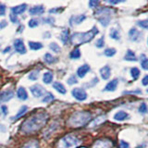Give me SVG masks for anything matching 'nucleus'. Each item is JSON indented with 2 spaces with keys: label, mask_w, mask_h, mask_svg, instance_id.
Segmentation results:
<instances>
[{
  "label": "nucleus",
  "mask_w": 148,
  "mask_h": 148,
  "mask_svg": "<svg viewBox=\"0 0 148 148\" xmlns=\"http://www.w3.org/2000/svg\"><path fill=\"white\" fill-rule=\"evenodd\" d=\"M55 99V96L53 95V94H51V92H48L47 95H46L44 98H43V101L44 103H47V102H51V101H53Z\"/></svg>",
  "instance_id": "39"
},
{
  "label": "nucleus",
  "mask_w": 148,
  "mask_h": 148,
  "mask_svg": "<svg viewBox=\"0 0 148 148\" xmlns=\"http://www.w3.org/2000/svg\"><path fill=\"white\" fill-rule=\"evenodd\" d=\"M116 53H117V50H116L115 48H106L105 51H104V54L105 56H106V57H108V58H111V57H113V56L116 55Z\"/></svg>",
  "instance_id": "35"
},
{
  "label": "nucleus",
  "mask_w": 148,
  "mask_h": 148,
  "mask_svg": "<svg viewBox=\"0 0 148 148\" xmlns=\"http://www.w3.org/2000/svg\"><path fill=\"white\" fill-rule=\"evenodd\" d=\"M95 46H96V47H98V48L104 47V46H105V38H104V36H102L101 38L96 40V42H95Z\"/></svg>",
  "instance_id": "37"
},
{
  "label": "nucleus",
  "mask_w": 148,
  "mask_h": 148,
  "mask_svg": "<svg viewBox=\"0 0 148 148\" xmlns=\"http://www.w3.org/2000/svg\"><path fill=\"white\" fill-rule=\"evenodd\" d=\"M7 11V7L6 5H4L3 3H0V16H5Z\"/></svg>",
  "instance_id": "43"
},
{
  "label": "nucleus",
  "mask_w": 148,
  "mask_h": 148,
  "mask_svg": "<svg viewBox=\"0 0 148 148\" xmlns=\"http://www.w3.org/2000/svg\"><path fill=\"white\" fill-rule=\"evenodd\" d=\"M113 12H114L113 9L103 7L97 9L95 13V15L97 20H98V21L100 22V24L104 27H106L109 24L110 20H111V15H112Z\"/></svg>",
  "instance_id": "5"
},
{
  "label": "nucleus",
  "mask_w": 148,
  "mask_h": 148,
  "mask_svg": "<svg viewBox=\"0 0 148 148\" xmlns=\"http://www.w3.org/2000/svg\"><path fill=\"white\" fill-rule=\"evenodd\" d=\"M71 95L78 101H84L87 99V92L82 88H74L71 91Z\"/></svg>",
  "instance_id": "6"
},
{
  "label": "nucleus",
  "mask_w": 148,
  "mask_h": 148,
  "mask_svg": "<svg viewBox=\"0 0 148 148\" xmlns=\"http://www.w3.org/2000/svg\"><path fill=\"white\" fill-rule=\"evenodd\" d=\"M147 44H148V38H147Z\"/></svg>",
  "instance_id": "55"
},
{
  "label": "nucleus",
  "mask_w": 148,
  "mask_h": 148,
  "mask_svg": "<svg viewBox=\"0 0 148 148\" xmlns=\"http://www.w3.org/2000/svg\"><path fill=\"white\" fill-rule=\"evenodd\" d=\"M1 110H2V113H3L5 116H7V115H8V108H7V106L3 105V106H1Z\"/></svg>",
  "instance_id": "50"
},
{
  "label": "nucleus",
  "mask_w": 148,
  "mask_h": 148,
  "mask_svg": "<svg viewBox=\"0 0 148 148\" xmlns=\"http://www.w3.org/2000/svg\"><path fill=\"white\" fill-rule=\"evenodd\" d=\"M69 58L71 59H78L81 58V51L79 47L74 48L71 53H69Z\"/></svg>",
  "instance_id": "28"
},
{
  "label": "nucleus",
  "mask_w": 148,
  "mask_h": 148,
  "mask_svg": "<svg viewBox=\"0 0 148 148\" xmlns=\"http://www.w3.org/2000/svg\"><path fill=\"white\" fill-rule=\"evenodd\" d=\"M45 8L42 5H37V6H34L30 8L29 13L31 16H40L42 14H44L45 12Z\"/></svg>",
  "instance_id": "12"
},
{
  "label": "nucleus",
  "mask_w": 148,
  "mask_h": 148,
  "mask_svg": "<svg viewBox=\"0 0 148 148\" xmlns=\"http://www.w3.org/2000/svg\"><path fill=\"white\" fill-rule=\"evenodd\" d=\"M8 26V22L6 21H2L0 22V29H3V28L7 27Z\"/></svg>",
  "instance_id": "52"
},
{
  "label": "nucleus",
  "mask_w": 148,
  "mask_h": 148,
  "mask_svg": "<svg viewBox=\"0 0 148 148\" xmlns=\"http://www.w3.org/2000/svg\"><path fill=\"white\" fill-rule=\"evenodd\" d=\"M53 87H54V89L58 92L59 94H61V95H66L67 94V90H66V88H65V86L62 84L61 82H55L53 83Z\"/></svg>",
  "instance_id": "19"
},
{
  "label": "nucleus",
  "mask_w": 148,
  "mask_h": 148,
  "mask_svg": "<svg viewBox=\"0 0 148 148\" xmlns=\"http://www.w3.org/2000/svg\"><path fill=\"white\" fill-rule=\"evenodd\" d=\"M106 120V117L105 116H99V117H97L96 119H95L94 120L92 121V123L89 125L90 128H94V127H96L98 126V125H100L102 122H104Z\"/></svg>",
  "instance_id": "23"
},
{
  "label": "nucleus",
  "mask_w": 148,
  "mask_h": 148,
  "mask_svg": "<svg viewBox=\"0 0 148 148\" xmlns=\"http://www.w3.org/2000/svg\"><path fill=\"white\" fill-rule=\"evenodd\" d=\"M58 127V123L57 122H54L50 125V126L45 130V131L44 132V135L46 137V136H49L51 133H52V131H54V130H56V128Z\"/></svg>",
  "instance_id": "31"
},
{
  "label": "nucleus",
  "mask_w": 148,
  "mask_h": 148,
  "mask_svg": "<svg viewBox=\"0 0 148 148\" xmlns=\"http://www.w3.org/2000/svg\"><path fill=\"white\" fill-rule=\"evenodd\" d=\"M14 49H15V51L17 53L21 54V55H24L26 54L27 50H26V47H25V45L24 43H23V41L21 39H16L15 41H14Z\"/></svg>",
  "instance_id": "9"
},
{
  "label": "nucleus",
  "mask_w": 148,
  "mask_h": 148,
  "mask_svg": "<svg viewBox=\"0 0 148 148\" xmlns=\"http://www.w3.org/2000/svg\"><path fill=\"white\" fill-rule=\"evenodd\" d=\"M148 111V108H147V105L145 103H142L139 106V112L141 114H146Z\"/></svg>",
  "instance_id": "40"
},
{
  "label": "nucleus",
  "mask_w": 148,
  "mask_h": 148,
  "mask_svg": "<svg viewBox=\"0 0 148 148\" xmlns=\"http://www.w3.org/2000/svg\"><path fill=\"white\" fill-rule=\"evenodd\" d=\"M99 31L97 27H92V29L86 32H74L71 36H69V41L74 45H80L85 43H89L95 38V36L98 34Z\"/></svg>",
  "instance_id": "2"
},
{
  "label": "nucleus",
  "mask_w": 148,
  "mask_h": 148,
  "mask_svg": "<svg viewBox=\"0 0 148 148\" xmlns=\"http://www.w3.org/2000/svg\"><path fill=\"white\" fill-rule=\"evenodd\" d=\"M14 96V92L11 89H7L4 90L0 92V101L2 102H8L10 99L13 98Z\"/></svg>",
  "instance_id": "10"
},
{
  "label": "nucleus",
  "mask_w": 148,
  "mask_h": 148,
  "mask_svg": "<svg viewBox=\"0 0 148 148\" xmlns=\"http://www.w3.org/2000/svg\"><path fill=\"white\" fill-rule=\"evenodd\" d=\"M9 18H10V21L13 23H18V17L15 15V14H13V13H10V15H9Z\"/></svg>",
  "instance_id": "46"
},
{
  "label": "nucleus",
  "mask_w": 148,
  "mask_h": 148,
  "mask_svg": "<svg viewBox=\"0 0 148 148\" xmlns=\"http://www.w3.org/2000/svg\"><path fill=\"white\" fill-rule=\"evenodd\" d=\"M39 72H40V71H38V69L32 71L30 72V74H29V76H28V78H29L31 81H36L37 79H38V77H39Z\"/></svg>",
  "instance_id": "34"
},
{
  "label": "nucleus",
  "mask_w": 148,
  "mask_h": 148,
  "mask_svg": "<svg viewBox=\"0 0 148 148\" xmlns=\"http://www.w3.org/2000/svg\"><path fill=\"white\" fill-rule=\"evenodd\" d=\"M86 18V16L82 14V15H74V16H71L69 18V24L71 26L73 25H78L82 23L83 21H84Z\"/></svg>",
  "instance_id": "13"
},
{
  "label": "nucleus",
  "mask_w": 148,
  "mask_h": 148,
  "mask_svg": "<svg viewBox=\"0 0 148 148\" xmlns=\"http://www.w3.org/2000/svg\"><path fill=\"white\" fill-rule=\"evenodd\" d=\"M53 78H54V76H53L52 72L47 71V72L44 73L43 82H44V83H45V84H49V83H51L53 82Z\"/></svg>",
  "instance_id": "26"
},
{
  "label": "nucleus",
  "mask_w": 148,
  "mask_h": 148,
  "mask_svg": "<svg viewBox=\"0 0 148 148\" xmlns=\"http://www.w3.org/2000/svg\"><path fill=\"white\" fill-rule=\"evenodd\" d=\"M45 22L48 23V24L53 25V24H54V22H55V18H54L53 17H47V18H45Z\"/></svg>",
  "instance_id": "47"
},
{
  "label": "nucleus",
  "mask_w": 148,
  "mask_h": 148,
  "mask_svg": "<svg viewBox=\"0 0 148 148\" xmlns=\"http://www.w3.org/2000/svg\"><path fill=\"white\" fill-rule=\"evenodd\" d=\"M98 5H99V1H94V0H91V1L89 2V7L91 8H95Z\"/></svg>",
  "instance_id": "45"
},
{
  "label": "nucleus",
  "mask_w": 148,
  "mask_h": 148,
  "mask_svg": "<svg viewBox=\"0 0 148 148\" xmlns=\"http://www.w3.org/2000/svg\"><path fill=\"white\" fill-rule=\"evenodd\" d=\"M142 84L143 86H147L148 85V75H145V77L143 78L142 80Z\"/></svg>",
  "instance_id": "49"
},
{
  "label": "nucleus",
  "mask_w": 148,
  "mask_h": 148,
  "mask_svg": "<svg viewBox=\"0 0 148 148\" xmlns=\"http://www.w3.org/2000/svg\"><path fill=\"white\" fill-rule=\"evenodd\" d=\"M119 147L120 148H129L130 147V145H129V143H127L126 141L120 140L119 141Z\"/></svg>",
  "instance_id": "44"
},
{
  "label": "nucleus",
  "mask_w": 148,
  "mask_h": 148,
  "mask_svg": "<svg viewBox=\"0 0 148 148\" xmlns=\"http://www.w3.org/2000/svg\"><path fill=\"white\" fill-rule=\"evenodd\" d=\"M137 25L143 28V29H148V18L137 21Z\"/></svg>",
  "instance_id": "38"
},
{
  "label": "nucleus",
  "mask_w": 148,
  "mask_h": 148,
  "mask_svg": "<svg viewBox=\"0 0 148 148\" xmlns=\"http://www.w3.org/2000/svg\"><path fill=\"white\" fill-rule=\"evenodd\" d=\"M142 59H141V67L145 71H148V58L145 55H142Z\"/></svg>",
  "instance_id": "33"
},
{
  "label": "nucleus",
  "mask_w": 148,
  "mask_h": 148,
  "mask_svg": "<svg viewBox=\"0 0 148 148\" xmlns=\"http://www.w3.org/2000/svg\"><path fill=\"white\" fill-rule=\"evenodd\" d=\"M109 36L110 38H112L114 40H119L120 39V34H119V32L115 29V28H112L109 32Z\"/></svg>",
  "instance_id": "29"
},
{
  "label": "nucleus",
  "mask_w": 148,
  "mask_h": 148,
  "mask_svg": "<svg viewBox=\"0 0 148 148\" xmlns=\"http://www.w3.org/2000/svg\"><path fill=\"white\" fill-rule=\"evenodd\" d=\"M91 120V114L87 111L74 112L69 119V125L73 128L83 127Z\"/></svg>",
  "instance_id": "3"
},
{
  "label": "nucleus",
  "mask_w": 148,
  "mask_h": 148,
  "mask_svg": "<svg viewBox=\"0 0 148 148\" xmlns=\"http://www.w3.org/2000/svg\"><path fill=\"white\" fill-rule=\"evenodd\" d=\"M92 148H113V143L108 139H99L95 141Z\"/></svg>",
  "instance_id": "8"
},
{
  "label": "nucleus",
  "mask_w": 148,
  "mask_h": 148,
  "mask_svg": "<svg viewBox=\"0 0 148 148\" xmlns=\"http://www.w3.org/2000/svg\"><path fill=\"white\" fill-rule=\"evenodd\" d=\"M9 50H10V47H7L6 49H4V53H8Z\"/></svg>",
  "instance_id": "54"
},
{
  "label": "nucleus",
  "mask_w": 148,
  "mask_h": 148,
  "mask_svg": "<svg viewBox=\"0 0 148 148\" xmlns=\"http://www.w3.org/2000/svg\"><path fill=\"white\" fill-rule=\"evenodd\" d=\"M38 147H39V143L35 140H32L26 143L21 148H38Z\"/></svg>",
  "instance_id": "30"
},
{
  "label": "nucleus",
  "mask_w": 148,
  "mask_h": 148,
  "mask_svg": "<svg viewBox=\"0 0 148 148\" xmlns=\"http://www.w3.org/2000/svg\"><path fill=\"white\" fill-rule=\"evenodd\" d=\"M27 111H28V106H22L21 108L18 109V113L16 114V116L14 118H11V120H16L18 119H20L21 118L22 116H24L26 113H27Z\"/></svg>",
  "instance_id": "22"
},
{
  "label": "nucleus",
  "mask_w": 148,
  "mask_h": 148,
  "mask_svg": "<svg viewBox=\"0 0 148 148\" xmlns=\"http://www.w3.org/2000/svg\"><path fill=\"white\" fill-rule=\"evenodd\" d=\"M100 75H101V78L103 79V80H108L110 78V75H111V69L108 65H106L103 68L100 69Z\"/></svg>",
  "instance_id": "15"
},
{
  "label": "nucleus",
  "mask_w": 148,
  "mask_h": 148,
  "mask_svg": "<svg viewBox=\"0 0 148 148\" xmlns=\"http://www.w3.org/2000/svg\"><path fill=\"white\" fill-rule=\"evenodd\" d=\"M123 94H142V91L137 90V91H131V92H124Z\"/></svg>",
  "instance_id": "51"
},
{
  "label": "nucleus",
  "mask_w": 148,
  "mask_h": 148,
  "mask_svg": "<svg viewBox=\"0 0 148 148\" xmlns=\"http://www.w3.org/2000/svg\"><path fill=\"white\" fill-rule=\"evenodd\" d=\"M44 61L46 64H53L57 61V58H56L55 57H53L50 53H46L44 57Z\"/></svg>",
  "instance_id": "27"
},
{
  "label": "nucleus",
  "mask_w": 148,
  "mask_h": 148,
  "mask_svg": "<svg viewBox=\"0 0 148 148\" xmlns=\"http://www.w3.org/2000/svg\"><path fill=\"white\" fill-rule=\"evenodd\" d=\"M129 36H130V39L132 41L136 42L141 38V32H139L136 28H132L129 32Z\"/></svg>",
  "instance_id": "18"
},
{
  "label": "nucleus",
  "mask_w": 148,
  "mask_h": 148,
  "mask_svg": "<svg viewBox=\"0 0 148 148\" xmlns=\"http://www.w3.org/2000/svg\"><path fill=\"white\" fill-rule=\"evenodd\" d=\"M130 71H131V75L133 78V80H137V79L139 78V76H140V71H139V69L136 67L132 68Z\"/></svg>",
  "instance_id": "32"
},
{
  "label": "nucleus",
  "mask_w": 148,
  "mask_h": 148,
  "mask_svg": "<svg viewBox=\"0 0 148 148\" xmlns=\"http://www.w3.org/2000/svg\"><path fill=\"white\" fill-rule=\"evenodd\" d=\"M81 143V140L73 134H67L58 141V148H75Z\"/></svg>",
  "instance_id": "4"
},
{
  "label": "nucleus",
  "mask_w": 148,
  "mask_h": 148,
  "mask_svg": "<svg viewBox=\"0 0 148 148\" xmlns=\"http://www.w3.org/2000/svg\"><path fill=\"white\" fill-rule=\"evenodd\" d=\"M49 48H50V50H52L53 52H55V53H59L60 51H61L60 46L58 44H56V43H51L49 45Z\"/></svg>",
  "instance_id": "36"
},
{
  "label": "nucleus",
  "mask_w": 148,
  "mask_h": 148,
  "mask_svg": "<svg viewBox=\"0 0 148 148\" xmlns=\"http://www.w3.org/2000/svg\"><path fill=\"white\" fill-rule=\"evenodd\" d=\"M29 47L32 49V50H34V51H37V50H40L44 47V45L42 43H39V42H32V41H30L29 42Z\"/></svg>",
  "instance_id": "25"
},
{
  "label": "nucleus",
  "mask_w": 148,
  "mask_h": 148,
  "mask_svg": "<svg viewBox=\"0 0 148 148\" xmlns=\"http://www.w3.org/2000/svg\"><path fill=\"white\" fill-rule=\"evenodd\" d=\"M48 115L45 112H39L32 115L21 124V131L25 134H32L43 128L47 121Z\"/></svg>",
  "instance_id": "1"
},
{
  "label": "nucleus",
  "mask_w": 148,
  "mask_h": 148,
  "mask_svg": "<svg viewBox=\"0 0 148 148\" xmlns=\"http://www.w3.org/2000/svg\"><path fill=\"white\" fill-rule=\"evenodd\" d=\"M124 59L127 60V61H137V58H136L135 53L130 49L127 50L126 54L124 56Z\"/></svg>",
  "instance_id": "21"
},
{
  "label": "nucleus",
  "mask_w": 148,
  "mask_h": 148,
  "mask_svg": "<svg viewBox=\"0 0 148 148\" xmlns=\"http://www.w3.org/2000/svg\"><path fill=\"white\" fill-rule=\"evenodd\" d=\"M90 66L88 64H83L82 66H80L78 69H77V71H76V74L79 78H83L85 77V75L90 71Z\"/></svg>",
  "instance_id": "11"
},
{
  "label": "nucleus",
  "mask_w": 148,
  "mask_h": 148,
  "mask_svg": "<svg viewBox=\"0 0 148 148\" xmlns=\"http://www.w3.org/2000/svg\"><path fill=\"white\" fill-rule=\"evenodd\" d=\"M146 92H148V89H147V90H146Z\"/></svg>",
  "instance_id": "56"
},
{
  "label": "nucleus",
  "mask_w": 148,
  "mask_h": 148,
  "mask_svg": "<svg viewBox=\"0 0 148 148\" xmlns=\"http://www.w3.org/2000/svg\"><path fill=\"white\" fill-rule=\"evenodd\" d=\"M27 8V5L26 4H21V5H18V6H16V7H13L11 8V13L15 14V15H21V14L24 13L25 10Z\"/></svg>",
  "instance_id": "16"
},
{
  "label": "nucleus",
  "mask_w": 148,
  "mask_h": 148,
  "mask_svg": "<svg viewBox=\"0 0 148 148\" xmlns=\"http://www.w3.org/2000/svg\"><path fill=\"white\" fill-rule=\"evenodd\" d=\"M17 97L20 100H22V101H25L28 99V92L26 91V89L24 87L22 86H20L18 88L17 90Z\"/></svg>",
  "instance_id": "17"
},
{
  "label": "nucleus",
  "mask_w": 148,
  "mask_h": 148,
  "mask_svg": "<svg viewBox=\"0 0 148 148\" xmlns=\"http://www.w3.org/2000/svg\"><path fill=\"white\" fill-rule=\"evenodd\" d=\"M121 2H123V1H108V3H109V4H111V5L119 4V3H121Z\"/></svg>",
  "instance_id": "53"
},
{
  "label": "nucleus",
  "mask_w": 148,
  "mask_h": 148,
  "mask_svg": "<svg viewBox=\"0 0 148 148\" xmlns=\"http://www.w3.org/2000/svg\"><path fill=\"white\" fill-rule=\"evenodd\" d=\"M60 40L64 44V45H67L68 41L69 40V32L68 29H64L61 32V34H60Z\"/></svg>",
  "instance_id": "24"
},
{
  "label": "nucleus",
  "mask_w": 148,
  "mask_h": 148,
  "mask_svg": "<svg viewBox=\"0 0 148 148\" xmlns=\"http://www.w3.org/2000/svg\"><path fill=\"white\" fill-rule=\"evenodd\" d=\"M30 91L32 92V95H34L36 98H39L45 95V89L39 84H34L30 87Z\"/></svg>",
  "instance_id": "7"
},
{
  "label": "nucleus",
  "mask_w": 148,
  "mask_h": 148,
  "mask_svg": "<svg viewBox=\"0 0 148 148\" xmlns=\"http://www.w3.org/2000/svg\"><path fill=\"white\" fill-rule=\"evenodd\" d=\"M118 84H119L118 79H113V80H111L110 82H108V84L106 85L104 91H106V92H114V91H116V89H117Z\"/></svg>",
  "instance_id": "14"
},
{
  "label": "nucleus",
  "mask_w": 148,
  "mask_h": 148,
  "mask_svg": "<svg viewBox=\"0 0 148 148\" xmlns=\"http://www.w3.org/2000/svg\"><path fill=\"white\" fill-rule=\"evenodd\" d=\"M68 84H69V85H73V84H76V83H78V80H77V78L74 76V75H72V76H71L69 79H68Z\"/></svg>",
  "instance_id": "41"
},
{
  "label": "nucleus",
  "mask_w": 148,
  "mask_h": 148,
  "mask_svg": "<svg viewBox=\"0 0 148 148\" xmlns=\"http://www.w3.org/2000/svg\"><path fill=\"white\" fill-rule=\"evenodd\" d=\"M129 118V114L125 111H119L114 115V119L118 120V121H123V120L127 119Z\"/></svg>",
  "instance_id": "20"
},
{
  "label": "nucleus",
  "mask_w": 148,
  "mask_h": 148,
  "mask_svg": "<svg viewBox=\"0 0 148 148\" xmlns=\"http://www.w3.org/2000/svg\"><path fill=\"white\" fill-rule=\"evenodd\" d=\"M82 148H84V147H82Z\"/></svg>",
  "instance_id": "57"
},
{
  "label": "nucleus",
  "mask_w": 148,
  "mask_h": 148,
  "mask_svg": "<svg viewBox=\"0 0 148 148\" xmlns=\"http://www.w3.org/2000/svg\"><path fill=\"white\" fill-rule=\"evenodd\" d=\"M28 25H29L30 28H36L39 25V21L35 20V18H32V20L29 21V23H28Z\"/></svg>",
  "instance_id": "42"
},
{
  "label": "nucleus",
  "mask_w": 148,
  "mask_h": 148,
  "mask_svg": "<svg viewBox=\"0 0 148 148\" xmlns=\"http://www.w3.org/2000/svg\"><path fill=\"white\" fill-rule=\"evenodd\" d=\"M63 10V8H52V9H49L48 12L49 13H59V12H61Z\"/></svg>",
  "instance_id": "48"
}]
</instances>
